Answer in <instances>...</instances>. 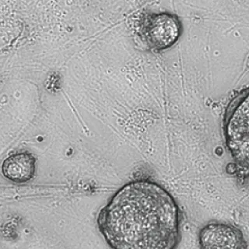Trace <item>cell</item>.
I'll return each instance as SVG.
<instances>
[{"label": "cell", "instance_id": "cell-5", "mask_svg": "<svg viewBox=\"0 0 249 249\" xmlns=\"http://www.w3.org/2000/svg\"><path fill=\"white\" fill-rule=\"evenodd\" d=\"M36 158L29 152H18L4 160L2 172L4 177L16 184H24L35 177Z\"/></svg>", "mask_w": 249, "mask_h": 249}, {"label": "cell", "instance_id": "cell-4", "mask_svg": "<svg viewBox=\"0 0 249 249\" xmlns=\"http://www.w3.org/2000/svg\"><path fill=\"white\" fill-rule=\"evenodd\" d=\"M199 249H246L247 241L238 227L226 222L204 224L198 235Z\"/></svg>", "mask_w": 249, "mask_h": 249}, {"label": "cell", "instance_id": "cell-1", "mask_svg": "<svg viewBox=\"0 0 249 249\" xmlns=\"http://www.w3.org/2000/svg\"><path fill=\"white\" fill-rule=\"evenodd\" d=\"M97 224L111 249H177L182 214L164 187L141 179L113 195L98 213Z\"/></svg>", "mask_w": 249, "mask_h": 249}, {"label": "cell", "instance_id": "cell-3", "mask_svg": "<svg viewBox=\"0 0 249 249\" xmlns=\"http://www.w3.org/2000/svg\"><path fill=\"white\" fill-rule=\"evenodd\" d=\"M183 33L181 19L170 12L150 13L143 16L139 25V35L150 50H167L178 41Z\"/></svg>", "mask_w": 249, "mask_h": 249}, {"label": "cell", "instance_id": "cell-2", "mask_svg": "<svg viewBox=\"0 0 249 249\" xmlns=\"http://www.w3.org/2000/svg\"><path fill=\"white\" fill-rule=\"evenodd\" d=\"M223 136L236 175L249 178V87L230 101L223 119Z\"/></svg>", "mask_w": 249, "mask_h": 249}]
</instances>
